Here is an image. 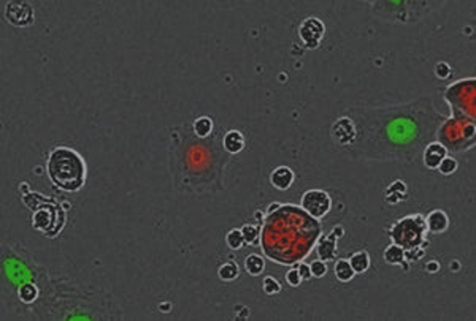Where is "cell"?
Listing matches in <instances>:
<instances>
[{
    "label": "cell",
    "mask_w": 476,
    "mask_h": 321,
    "mask_svg": "<svg viewBox=\"0 0 476 321\" xmlns=\"http://www.w3.org/2000/svg\"><path fill=\"white\" fill-rule=\"evenodd\" d=\"M48 176L62 190L77 192L84 185L86 165L73 149L56 147L48 157Z\"/></svg>",
    "instance_id": "6da1fadb"
},
{
    "label": "cell",
    "mask_w": 476,
    "mask_h": 321,
    "mask_svg": "<svg viewBox=\"0 0 476 321\" xmlns=\"http://www.w3.org/2000/svg\"><path fill=\"white\" fill-rule=\"evenodd\" d=\"M64 223H65V214L54 201L46 203L40 209H36L32 217L33 228L42 231L48 237L56 236L62 230Z\"/></svg>",
    "instance_id": "7a4b0ae2"
},
{
    "label": "cell",
    "mask_w": 476,
    "mask_h": 321,
    "mask_svg": "<svg viewBox=\"0 0 476 321\" xmlns=\"http://www.w3.org/2000/svg\"><path fill=\"white\" fill-rule=\"evenodd\" d=\"M332 207V199L324 190H308L302 196V209L313 218H321L328 214Z\"/></svg>",
    "instance_id": "3957f363"
},
{
    "label": "cell",
    "mask_w": 476,
    "mask_h": 321,
    "mask_svg": "<svg viewBox=\"0 0 476 321\" xmlns=\"http://www.w3.org/2000/svg\"><path fill=\"white\" fill-rule=\"evenodd\" d=\"M325 33L324 24L318 19V17H306V19L300 24L299 27V35L300 40L308 49H315L319 46L322 36Z\"/></svg>",
    "instance_id": "277c9868"
},
{
    "label": "cell",
    "mask_w": 476,
    "mask_h": 321,
    "mask_svg": "<svg viewBox=\"0 0 476 321\" xmlns=\"http://www.w3.org/2000/svg\"><path fill=\"white\" fill-rule=\"evenodd\" d=\"M5 19L17 27H26L33 23V8L27 2H8L5 7Z\"/></svg>",
    "instance_id": "5b68a950"
},
{
    "label": "cell",
    "mask_w": 476,
    "mask_h": 321,
    "mask_svg": "<svg viewBox=\"0 0 476 321\" xmlns=\"http://www.w3.org/2000/svg\"><path fill=\"white\" fill-rule=\"evenodd\" d=\"M356 125L350 117H340L332 125V138L340 146H350L356 139Z\"/></svg>",
    "instance_id": "8992f818"
},
{
    "label": "cell",
    "mask_w": 476,
    "mask_h": 321,
    "mask_svg": "<svg viewBox=\"0 0 476 321\" xmlns=\"http://www.w3.org/2000/svg\"><path fill=\"white\" fill-rule=\"evenodd\" d=\"M296 174L289 166H278L274 168L270 174V182L278 190H287V188L294 184Z\"/></svg>",
    "instance_id": "52a82bcc"
},
{
    "label": "cell",
    "mask_w": 476,
    "mask_h": 321,
    "mask_svg": "<svg viewBox=\"0 0 476 321\" xmlns=\"http://www.w3.org/2000/svg\"><path fill=\"white\" fill-rule=\"evenodd\" d=\"M448 150L443 144L440 143H432L427 146L426 152H424V165L429 169H438L440 163L448 157Z\"/></svg>",
    "instance_id": "ba28073f"
},
{
    "label": "cell",
    "mask_w": 476,
    "mask_h": 321,
    "mask_svg": "<svg viewBox=\"0 0 476 321\" xmlns=\"http://www.w3.org/2000/svg\"><path fill=\"white\" fill-rule=\"evenodd\" d=\"M316 252H318L319 258L324 259V261L334 259L335 255H337V236H335V233L322 237L319 240V244H318V250Z\"/></svg>",
    "instance_id": "9c48e42d"
},
{
    "label": "cell",
    "mask_w": 476,
    "mask_h": 321,
    "mask_svg": "<svg viewBox=\"0 0 476 321\" xmlns=\"http://www.w3.org/2000/svg\"><path fill=\"white\" fill-rule=\"evenodd\" d=\"M224 149L230 154H238L242 152L245 147V138L238 130H230L226 133L224 139H223Z\"/></svg>",
    "instance_id": "30bf717a"
},
{
    "label": "cell",
    "mask_w": 476,
    "mask_h": 321,
    "mask_svg": "<svg viewBox=\"0 0 476 321\" xmlns=\"http://www.w3.org/2000/svg\"><path fill=\"white\" fill-rule=\"evenodd\" d=\"M449 218L443 211H432L427 215V228L432 233H443L448 230Z\"/></svg>",
    "instance_id": "8fae6325"
},
{
    "label": "cell",
    "mask_w": 476,
    "mask_h": 321,
    "mask_svg": "<svg viewBox=\"0 0 476 321\" xmlns=\"http://www.w3.org/2000/svg\"><path fill=\"white\" fill-rule=\"evenodd\" d=\"M245 269H246V272H248L249 275L258 277V275H261V274L264 272V269H265V261H264L262 256L255 255V253L248 255L246 259H245Z\"/></svg>",
    "instance_id": "7c38bea8"
},
{
    "label": "cell",
    "mask_w": 476,
    "mask_h": 321,
    "mask_svg": "<svg viewBox=\"0 0 476 321\" xmlns=\"http://www.w3.org/2000/svg\"><path fill=\"white\" fill-rule=\"evenodd\" d=\"M350 263H351V266H353L356 274H363V272H367L369 268H370V256L365 250H360V252H356L350 258Z\"/></svg>",
    "instance_id": "4fadbf2b"
},
{
    "label": "cell",
    "mask_w": 476,
    "mask_h": 321,
    "mask_svg": "<svg viewBox=\"0 0 476 321\" xmlns=\"http://www.w3.org/2000/svg\"><path fill=\"white\" fill-rule=\"evenodd\" d=\"M354 275H356V272L351 266L350 259H338L335 263V277L340 282H350V280L354 278Z\"/></svg>",
    "instance_id": "5bb4252c"
},
{
    "label": "cell",
    "mask_w": 476,
    "mask_h": 321,
    "mask_svg": "<svg viewBox=\"0 0 476 321\" xmlns=\"http://www.w3.org/2000/svg\"><path fill=\"white\" fill-rule=\"evenodd\" d=\"M384 259L389 264H400L405 259V250L400 247L397 244H392L389 247L384 250Z\"/></svg>",
    "instance_id": "9a60e30c"
},
{
    "label": "cell",
    "mask_w": 476,
    "mask_h": 321,
    "mask_svg": "<svg viewBox=\"0 0 476 321\" xmlns=\"http://www.w3.org/2000/svg\"><path fill=\"white\" fill-rule=\"evenodd\" d=\"M242 233H243V237H245V242L249 244V245H258L261 242V230L259 226L255 225H243L242 226Z\"/></svg>",
    "instance_id": "2e32d148"
},
{
    "label": "cell",
    "mask_w": 476,
    "mask_h": 321,
    "mask_svg": "<svg viewBox=\"0 0 476 321\" xmlns=\"http://www.w3.org/2000/svg\"><path fill=\"white\" fill-rule=\"evenodd\" d=\"M213 130V121L210 117H198L194 122V131L198 138H207Z\"/></svg>",
    "instance_id": "e0dca14e"
},
{
    "label": "cell",
    "mask_w": 476,
    "mask_h": 321,
    "mask_svg": "<svg viewBox=\"0 0 476 321\" xmlns=\"http://www.w3.org/2000/svg\"><path fill=\"white\" fill-rule=\"evenodd\" d=\"M23 201H24V204L29 207V209L36 211V209H40L42 206H45L46 203H51L52 199L45 198V196L40 195V193H27V195L23 196Z\"/></svg>",
    "instance_id": "ac0fdd59"
},
{
    "label": "cell",
    "mask_w": 476,
    "mask_h": 321,
    "mask_svg": "<svg viewBox=\"0 0 476 321\" xmlns=\"http://www.w3.org/2000/svg\"><path fill=\"white\" fill-rule=\"evenodd\" d=\"M226 242H227V247L232 249V250H240L243 245H245V237H243V233L242 230H230L226 236Z\"/></svg>",
    "instance_id": "d6986e66"
},
{
    "label": "cell",
    "mask_w": 476,
    "mask_h": 321,
    "mask_svg": "<svg viewBox=\"0 0 476 321\" xmlns=\"http://www.w3.org/2000/svg\"><path fill=\"white\" fill-rule=\"evenodd\" d=\"M217 275L221 280H226V282H232L238 277V266L235 263H226L223 264L221 268L217 271Z\"/></svg>",
    "instance_id": "ffe728a7"
},
{
    "label": "cell",
    "mask_w": 476,
    "mask_h": 321,
    "mask_svg": "<svg viewBox=\"0 0 476 321\" xmlns=\"http://www.w3.org/2000/svg\"><path fill=\"white\" fill-rule=\"evenodd\" d=\"M17 294H20V299L23 302L30 304V302H33L36 299V296H39V288H36L35 285H32V283H26V285H23L20 288V293Z\"/></svg>",
    "instance_id": "44dd1931"
},
{
    "label": "cell",
    "mask_w": 476,
    "mask_h": 321,
    "mask_svg": "<svg viewBox=\"0 0 476 321\" xmlns=\"http://www.w3.org/2000/svg\"><path fill=\"white\" fill-rule=\"evenodd\" d=\"M262 288H264V291H265L267 294H270V296H273V294H277V293L281 291L280 282H278L277 278H273V277H265V278H264Z\"/></svg>",
    "instance_id": "7402d4cb"
},
{
    "label": "cell",
    "mask_w": 476,
    "mask_h": 321,
    "mask_svg": "<svg viewBox=\"0 0 476 321\" xmlns=\"http://www.w3.org/2000/svg\"><path fill=\"white\" fill-rule=\"evenodd\" d=\"M455 169H457V162H455L454 158H451V157H446V158L440 163V166H438V171H440L443 176H451V174H454Z\"/></svg>",
    "instance_id": "603a6c76"
},
{
    "label": "cell",
    "mask_w": 476,
    "mask_h": 321,
    "mask_svg": "<svg viewBox=\"0 0 476 321\" xmlns=\"http://www.w3.org/2000/svg\"><path fill=\"white\" fill-rule=\"evenodd\" d=\"M309 268H311V274H313V277H316V278H321L327 274V263L321 258L311 263Z\"/></svg>",
    "instance_id": "cb8c5ba5"
},
{
    "label": "cell",
    "mask_w": 476,
    "mask_h": 321,
    "mask_svg": "<svg viewBox=\"0 0 476 321\" xmlns=\"http://www.w3.org/2000/svg\"><path fill=\"white\" fill-rule=\"evenodd\" d=\"M286 282L289 283L290 287H299L300 283L303 282V278H302V275H300V272H299V269H290L287 274H286Z\"/></svg>",
    "instance_id": "d4e9b609"
},
{
    "label": "cell",
    "mask_w": 476,
    "mask_h": 321,
    "mask_svg": "<svg viewBox=\"0 0 476 321\" xmlns=\"http://www.w3.org/2000/svg\"><path fill=\"white\" fill-rule=\"evenodd\" d=\"M435 71H436V76H438V78L445 79V78H448V76H449L451 68H449V65H448V64L442 62V64H438V65L435 67Z\"/></svg>",
    "instance_id": "484cf974"
},
{
    "label": "cell",
    "mask_w": 476,
    "mask_h": 321,
    "mask_svg": "<svg viewBox=\"0 0 476 321\" xmlns=\"http://www.w3.org/2000/svg\"><path fill=\"white\" fill-rule=\"evenodd\" d=\"M297 269H299V272H300L303 280H308V278L313 277V274H311V268L308 266V264H300Z\"/></svg>",
    "instance_id": "4316f807"
},
{
    "label": "cell",
    "mask_w": 476,
    "mask_h": 321,
    "mask_svg": "<svg viewBox=\"0 0 476 321\" xmlns=\"http://www.w3.org/2000/svg\"><path fill=\"white\" fill-rule=\"evenodd\" d=\"M440 269V264H438L436 261H430L429 263V266H427V271H430V272H435V271H438Z\"/></svg>",
    "instance_id": "83f0119b"
},
{
    "label": "cell",
    "mask_w": 476,
    "mask_h": 321,
    "mask_svg": "<svg viewBox=\"0 0 476 321\" xmlns=\"http://www.w3.org/2000/svg\"><path fill=\"white\" fill-rule=\"evenodd\" d=\"M281 207V204H270L268 206V209H267V214H273V212H277L278 209Z\"/></svg>",
    "instance_id": "f1b7e54d"
}]
</instances>
